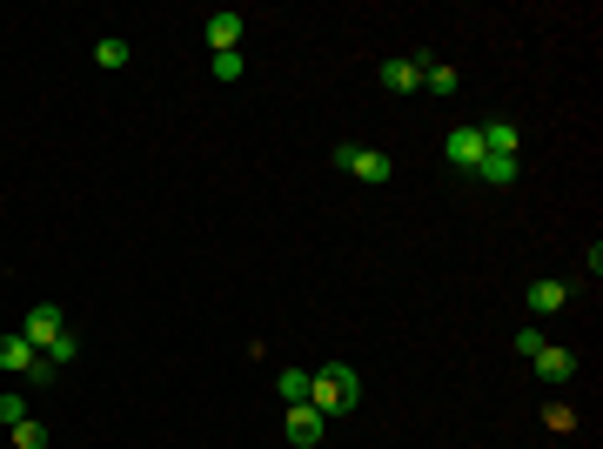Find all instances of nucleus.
<instances>
[{
    "mask_svg": "<svg viewBox=\"0 0 603 449\" xmlns=\"http://www.w3.org/2000/svg\"><path fill=\"white\" fill-rule=\"evenodd\" d=\"M530 362H536V376L550 382V389H563V382L577 376V356H570V349H563V342H543V349H536Z\"/></svg>",
    "mask_w": 603,
    "mask_h": 449,
    "instance_id": "5",
    "label": "nucleus"
},
{
    "mask_svg": "<svg viewBox=\"0 0 603 449\" xmlns=\"http://www.w3.org/2000/svg\"><path fill=\"white\" fill-rule=\"evenodd\" d=\"M356 403H362V376L349 369V362H322V369H309V409H322V416H349Z\"/></svg>",
    "mask_w": 603,
    "mask_h": 449,
    "instance_id": "1",
    "label": "nucleus"
},
{
    "mask_svg": "<svg viewBox=\"0 0 603 449\" xmlns=\"http://www.w3.org/2000/svg\"><path fill=\"white\" fill-rule=\"evenodd\" d=\"M94 61H101V68H128V41H94Z\"/></svg>",
    "mask_w": 603,
    "mask_h": 449,
    "instance_id": "16",
    "label": "nucleus"
},
{
    "mask_svg": "<svg viewBox=\"0 0 603 449\" xmlns=\"http://www.w3.org/2000/svg\"><path fill=\"white\" fill-rule=\"evenodd\" d=\"M322 423H329L322 409H309V403H289V443L315 449V443H322Z\"/></svg>",
    "mask_w": 603,
    "mask_h": 449,
    "instance_id": "6",
    "label": "nucleus"
},
{
    "mask_svg": "<svg viewBox=\"0 0 603 449\" xmlns=\"http://www.w3.org/2000/svg\"><path fill=\"white\" fill-rule=\"evenodd\" d=\"M21 416H27V403H21V396H0V423L14 429V423H21Z\"/></svg>",
    "mask_w": 603,
    "mask_h": 449,
    "instance_id": "20",
    "label": "nucleus"
},
{
    "mask_svg": "<svg viewBox=\"0 0 603 449\" xmlns=\"http://www.w3.org/2000/svg\"><path fill=\"white\" fill-rule=\"evenodd\" d=\"M376 81H382L389 94H416V88H423V68H416V61H382Z\"/></svg>",
    "mask_w": 603,
    "mask_h": 449,
    "instance_id": "7",
    "label": "nucleus"
},
{
    "mask_svg": "<svg viewBox=\"0 0 603 449\" xmlns=\"http://www.w3.org/2000/svg\"><path fill=\"white\" fill-rule=\"evenodd\" d=\"M242 14H215V21L201 27V34H208V47H215V54H235V41H242Z\"/></svg>",
    "mask_w": 603,
    "mask_h": 449,
    "instance_id": "9",
    "label": "nucleus"
},
{
    "mask_svg": "<svg viewBox=\"0 0 603 449\" xmlns=\"http://www.w3.org/2000/svg\"><path fill=\"white\" fill-rule=\"evenodd\" d=\"M242 74H248L242 47H235V54H215V81H242Z\"/></svg>",
    "mask_w": 603,
    "mask_h": 449,
    "instance_id": "17",
    "label": "nucleus"
},
{
    "mask_svg": "<svg viewBox=\"0 0 603 449\" xmlns=\"http://www.w3.org/2000/svg\"><path fill=\"white\" fill-rule=\"evenodd\" d=\"M14 449H47V423L21 416V423H14Z\"/></svg>",
    "mask_w": 603,
    "mask_h": 449,
    "instance_id": "15",
    "label": "nucleus"
},
{
    "mask_svg": "<svg viewBox=\"0 0 603 449\" xmlns=\"http://www.w3.org/2000/svg\"><path fill=\"white\" fill-rule=\"evenodd\" d=\"M335 168H349L356 181H389L396 175V161L382 155V148H356V141H335Z\"/></svg>",
    "mask_w": 603,
    "mask_h": 449,
    "instance_id": "2",
    "label": "nucleus"
},
{
    "mask_svg": "<svg viewBox=\"0 0 603 449\" xmlns=\"http://www.w3.org/2000/svg\"><path fill=\"white\" fill-rule=\"evenodd\" d=\"M516 175H523V161H516V155H490V148H483V161H476V181H490V188H510Z\"/></svg>",
    "mask_w": 603,
    "mask_h": 449,
    "instance_id": "8",
    "label": "nucleus"
},
{
    "mask_svg": "<svg viewBox=\"0 0 603 449\" xmlns=\"http://www.w3.org/2000/svg\"><path fill=\"white\" fill-rule=\"evenodd\" d=\"M570 302V282H536L530 289V315H557Z\"/></svg>",
    "mask_w": 603,
    "mask_h": 449,
    "instance_id": "13",
    "label": "nucleus"
},
{
    "mask_svg": "<svg viewBox=\"0 0 603 449\" xmlns=\"http://www.w3.org/2000/svg\"><path fill=\"white\" fill-rule=\"evenodd\" d=\"M483 148H490V155H516V148H523V128H516V121H490V128H483Z\"/></svg>",
    "mask_w": 603,
    "mask_h": 449,
    "instance_id": "12",
    "label": "nucleus"
},
{
    "mask_svg": "<svg viewBox=\"0 0 603 449\" xmlns=\"http://www.w3.org/2000/svg\"><path fill=\"white\" fill-rule=\"evenodd\" d=\"M275 389H282V403H309V369H282Z\"/></svg>",
    "mask_w": 603,
    "mask_h": 449,
    "instance_id": "14",
    "label": "nucleus"
},
{
    "mask_svg": "<svg viewBox=\"0 0 603 449\" xmlns=\"http://www.w3.org/2000/svg\"><path fill=\"white\" fill-rule=\"evenodd\" d=\"M21 336H27V342H34V349H41V356H47V349H54V342L67 336L61 309H54V302H34V309H27V322H21Z\"/></svg>",
    "mask_w": 603,
    "mask_h": 449,
    "instance_id": "3",
    "label": "nucleus"
},
{
    "mask_svg": "<svg viewBox=\"0 0 603 449\" xmlns=\"http://www.w3.org/2000/svg\"><path fill=\"white\" fill-rule=\"evenodd\" d=\"M47 382H54V362L34 356V362H27V389H47Z\"/></svg>",
    "mask_w": 603,
    "mask_h": 449,
    "instance_id": "18",
    "label": "nucleus"
},
{
    "mask_svg": "<svg viewBox=\"0 0 603 449\" xmlns=\"http://www.w3.org/2000/svg\"><path fill=\"white\" fill-rule=\"evenodd\" d=\"M510 349H516V356H523V362H530V356H536V349H543V329H523V336H516V342H510Z\"/></svg>",
    "mask_w": 603,
    "mask_h": 449,
    "instance_id": "19",
    "label": "nucleus"
},
{
    "mask_svg": "<svg viewBox=\"0 0 603 449\" xmlns=\"http://www.w3.org/2000/svg\"><path fill=\"white\" fill-rule=\"evenodd\" d=\"M416 68H423V88H429V94H456V88H463V74L449 68V61H429V54H416Z\"/></svg>",
    "mask_w": 603,
    "mask_h": 449,
    "instance_id": "10",
    "label": "nucleus"
},
{
    "mask_svg": "<svg viewBox=\"0 0 603 449\" xmlns=\"http://www.w3.org/2000/svg\"><path fill=\"white\" fill-rule=\"evenodd\" d=\"M443 161L476 175V161H483V128H449V135H443Z\"/></svg>",
    "mask_w": 603,
    "mask_h": 449,
    "instance_id": "4",
    "label": "nucleus"
},
{
    "mask_svg": "<svg viewBox=\"0 0 603 449\" xmlns=\"http://www.w3.org/2000/svg\"><path fill=\"white\" fill-rule=\"evenodd\" d=\"M41 356L27 336H0V369H14V376H27V362Z\"/></svg>",
    "mask_w": 603,
    "mask_h": 449,
    "instance_id": "11",
    "label": "nucleus"
}]
</instances>
